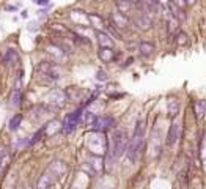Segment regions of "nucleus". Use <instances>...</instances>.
<instances>
[{
    "instance_id": "obj_26",
    "label": "nucleus",
    "mask_w": 206,
    "mask_h": 189,
    "mask_svg": "<svg viewBox=\"0 0 206 189\" xmlns=\"http://www.w3.org/2000/svg\"><path fill=\"white\" fill-rule=\"evenodd\" d=\"M96 79H98V80H102V82H106V80H107V74H106L104 71H98V73H96Z\"/></svg>"
},
{
    "instance_id": "obj_20",
    "label": "nucleus",
    "mask_w": 206,
    "mask_h": 189,
    "mask_svg": "<svg viewBox=\"0 0 206 189\" xmlns=\"http://www.w3.org/2000/svg\"><path fill=\"white\" fill-rule=\"evenodd\" d=\"M10 162V153H8V148L2 147L0 148V167H7Z\"/></svg>"
},
{
    "instance_id": "obj_4",
    "label": "nucleus",
    "mask_w": 206,
    "mask_h": 189,
    "mask_svg": "<svg viewBox=\"0 0 206 189\" xmlns=\"http://www.w3.org/2000/svg\"><path fill=\"white\" fill-rule=\"evenodd\" d=\"M87 145H88L90 151L96 156L104 154L107 150V142H106V137L102 132H91L87 139Z\"/></svg>"
},
{
    "instance_id": "obj_15",
    "label": "nucleus",
    "mask_w": 206,
    "mask_h": 189,
    "mask_svg": "<svg viewBox=\"0 0 206 189\" xmlns=\"http://www.w3.org/2000/svg\"><path fill=\"white\" fill-rule=\"evenodd\" d=\"M19 103H21V90H19V88H14V90L11 91V94H10L8 104H10L11 107H16V106H19Z\"/></svg>"
},
{
    "instance_id": "obj_25",
    "label": "nucleus",
    "mask_w": 206,
    "mask_h": 189,
    "mask_svg": "<svg viewBox=\"0 0 206 189\" xmlns=\"http://www.w3.org/2000/svg\"><path fill=\"white\" fill-rule=\"evenodd\" d=\"M186 41H187V36H186V33L179 32V33H178V40H176V43H178L179 46H182V44H184Z\"/></svg>"
},
{
    "instance_id": "obj_23",
    "label": "nucleus",
    "mask_w": 206,
    "mask_h": 189,
    "mask_svg": "<svg viewBox=\"0 0 206 189\" xmlns=\"http://www.w3.org/2000/svg\"><path fill=\"white\" fill-rule=\"evenodd\" d=\"M117 7H118L120 13L124 14L126 11H129V10L134 7V3H132V2H117Z\"/></svg>"
},
{
    "instance_id": "obj_24",
    "label": "nucleus",
    "mask_w": 206,
    "mask_h": 189,
    "mask_svg": "<svg viewBox=\"0 0 206 189\" xmlns=\"http://www.w3.org/2000/svg\"><path fill=\"white\" fill-rule=\"evenodd\" d=\"M178 111H179L178 103H176V101H170V103H168V112H170V115L175 117V115L178 114Z\"/></svg>"
},
{
    "instance_id": "obj_19",
    "label": "nucleus",
    "mask_w": 206,
    "mask_h": 189,
    "mask_svg": "<svg viewBox=\"0 0 206 189\" xmlns=\"http://www.w3.org/2000/svg\"><path fill=\"white\" fill-rule=\"evenodd\" d=\"M139 51H140V54H142L143 57H148V55H151V54H153L154 46H153L151 43H140Z\"/></svg>"
},
{
    "instance_id": "obj_10",
    "label": "nucleus",
    "mask_w": 206,
    "mask_h": 189,
    "mask_svg": "<svg viewBox=\"0 0 206 189\" xmlns=\"http://www.w3.org/2000/svg\"><path fill=\"white\" fill-rule=\"evenodd\" d=\"M47 172L52 178H60L66 173V165L60 161H55V162H50V165L47 167Z\"/></svg>"
},
{
    "instance_id": "obj_2",
    "label": "nucleus",
    "mask_w": 206,
    "mask_h": 189,
    "mask_svg": "<svg viewBox=\"0 0 206 189\" xmlns=\"http://www.w3.org/2000/svg\"><path fill=\"white\" fill-rule=\"evenodd\" d=\"M36 74H38V80L46 85H52L60 79V69L54 62H41L36 66Z\"/></svg>"
},
{
    "instance_id": "obj_16",
    "label": "nucleus",
    "mask_w": 206,
    "mask_h": 189,
    "mask_svg": "<svg viewBox=\"0 0 206 189\" xmlns=\"http://www.w3.org/2000/svg\"><path fill=\"white\" fill-rule=\"evenodd\" d=\"M47 52H49L50 55H54V60H55V62H60V60L65 57V52H63L60 47H57L55 44L49 46V47H47Z\"/></svg>"
},
{
    "instance_id": "obj_28",
    "label": "nucleus",
    "mask_w": 206,
    "mask_h": 189,
    "mask_svg": "<svg viewBox=\"0 0 206 189\" xmlns=\"http://www.w3.org/2000/svg\"><path fill=\"white\" fill-rule=\"evenodd\" d=\"M36 3L38 5H47V2H40V0H36Z\"/></svg>"
},
{
    "instance_id": "obj_6",
    "label": "nucleus",
    "mask_w": 206,
    "mask_h": 189,
    "mask_svg": "<svg viewBox=\"0 0 206 189\" xmlns=\"http://www.w3.org/2000/svg\"><path fill=\"white\" fill-rule=\"evenodd\" d=\"M115 125V120L112 117H107V115H94L93 122H91V128L94 129V132H104L110 128H114Z\"/></svg>"
},
{
    "instance_id": "obj_14",
    "label": "nucleus",
    "mask_w": 206,
    "mask_h": 189,
    "mask_svg": "<svg viewBox=\"0 0 206 189\" xmlns=\"http://www.w3.org/2000/svg\"><path fill=\"white\" fill-rule=\"evenodd\" d=\"M178 137H179V123H173L170 131H168V136H167V145L173 147L176 143Z\"/></svg>"
},
{
    "instance_id": "obj_13",
    "label": "nucleus",
    "mask_w": 206,
    "mask_h": 189,
    "mask_svg": "<svg viewBox=\"0 0 206 189\" xmlns=\"http://www.w3.org/2000/svg\"><path fill=\"white\" fill-rule=\"evenodd\" d=\"M52 183H54V178L49 175V172L46 170L36 181V189H52Z\"/></svg>"
},
{
    "instance_id": "obj_18",
    "label": "nucleus",
    "mask_w": 206,
    "mask_h": 189,
    "mask_svg": "<svg viewBox=\"0 0 206 189\" xmlns=\"http://www.w3.org/2000/svg\"><path fill=\"white\" fill-rule=\"evenodd\" d=\"M99 58L102 62H112L115 58V52L112 49H101L99 51Z\"/></svg>"
},
{
    "instance_id": "obj_7",
    "label": "nucleus",
    "mask_w": 206,
    "mask_h": 189,
    "mask_svg": "<svg viewBox=\"0 0 206 189\" xmlns=\"http://www.w3.org/2000/svg\"><path fill=\"white\" fill-rule=\"evenodd\" d=\"M82 112H83V107L74 111L72 114H69V115L65 118L63 131H65L66 134H69V132H72V131L76 129V126H77V123H79V120H80V117H82Z\"/></svg>"
},
{
    "instance_id": "obj_9",
    "label": "nucleus",
    "mask_w": 206,
    "mask_h": 189,
    "mask_svg": "<svg viewBox=\"0 0 206 189\" xmlns=\"http://www.w3.org/2000/svg\"><path fill=\"white\" fill-rule=\"evenodd\" d=\"M65 96H66V100L77 103V101H82V100H83L85 90H83V88H79V87H69V88H66V91H65Z\"/></svg>"
},
{
    "instance_id": "obj_12",
    "label": "nucleus",
    "mask_w": 206,
    "mask_h": 189,
    "mask_svg": "<svg viewBox=\"0 0 206 189\" xmlns=\"http://www.w3.org/2000/svg\"><path fill=\"white\" fill-rule=\"evenodd\" d=\"M110 24H112L115 29H126L128 24H129V21H128V18H126L124 14H121L120 11H117V13L112 14V21H110Z\"/></svg>"
},
{
    "instance_id": "obj_22",
    "label": "nucleus",
    "mask_w": 206,
    "mask_h": 189,
    "mask_svg": "<svg viewBox=\"0 0 206 189\" xmlns=\"http://www.w3.org/2000/svg\"><path fill=\"white\" fill-rule=\"evenodd\" d=\"M16 60H18L16 51H13V49H8V51H7V54H5V57H3V62H5L7 65H13Z\"/></svg>"
},
{
    "instance_id": "obj_5",
    "label": "nucleus",
    "mask_w": 206,
    "mask_h": 189,
    "mask_svg": "<svg viewBox=\"0 0 206 189\" xmlns=\"http://www.w3.org/2000/svg\"><path fill=\"white\" fill-rule=\"evenodd\" d=\"M65 104H66L65 91L54 90L52 93L47 94V98H46V107H47V111H58V109L65 107Z\"/></svg>"
},
{
    "instance_id": "obj_1",
    "label": "nucleus",
    "mask_w": 206,
    "mask_h": 189,
    "mask_svg": "<svg viewBox=\"0 0 206 189\" xmlns=\"http://www.w3.org/2000/svg\"><path fill=\"white\" fill-rule=\"evenodd\" d=\"M143 139H145V122L140 120V122H137L134 134H132V139H131V142L128 145V158H129L131 162L137 161L139 153H140L142 145H143Z\"/></svg>"
},
{
    "instance_id": "obj_27",
    "label": "nucleus",
    "mask_w": 206,
    "mask_h": 189,
    "mask_svg": "<svg viewBox=\"0 0 206 189\" xmlns=\"http://www.w3.org/2000/svg\"><path fill=\"white\" fill-rule=\"evenodd\" d=\"M7 10H8V11H13V10H14V11H16L18 7H13V5H11V7H7Z\"/></svg>"
},
{
    "instance_id": "obj_17",
    "label": "nucleus",
    "mask_w": 206,
    "mask_h": 189,
    "mask_svg": "<svg viewBox=\"0 0 206 189\" xmlns=\"http://www.w3.org/2000/svg\"><path fill=\"white\" fill-rule=\"evenodd\" d=\"M206 115V101H197L195 103V117L201 120Z\"/></svg>"
},
{
    "instance_id": "obj_3",
    "label": "nucleus",
    "mask_w": 206,
    "mask_h": 189,
    "mask_svg": "<svg viewBox=\"0 0 206 189\" xmlns=\"http://www.w3.org/2000/svg\"><path fill=\"white\" fill-rule=\"evenodd\" d=\"M128 148V137H126V132L121 131V129H117L112 136V142H110V150H109V154H110V161H115L118 159Z\"/></svg>"
},
{
    "instance_id": "obj_11",
    "label": "nucleus",
    "mask_w": 206,
    "mask_h": 189,
    "mask_svg": "<svg viewBox=\"0 0 206 189\" xmlns=\"http://www.w3.org/2000/svg\"><path fill=\"white\" fill-rule=\"evenodd\" d=\"M96 36H98V43L101 44V49H112L114 41H112V38H110L109 33L98 30V32H96Z\"/></svg>"
},
{
    "instance_id": "obj_21",
    "label": "nucleus",
    "mask_w": 206,
    "mask_h": 189,
    "mask_svg": "<svg viewBox=\"0 0 206 189\" xmlns=\"http://www.w3.org/2000/svg\"><path fill=\"white\" fill-rule=\"evenodd\" d=\"M21 122H22V115H21V114H14V117H11V120H10V123H8L10 131H16V129L19 128Z\"/></svg>"
},
{
    "instance_id": "obj_8",
    "label": "nucleus",
    "mask_w": 206,
    "mask_h": 189,
    "mask_svg": "<svg viewBox=\"0 0 206 189\" xmlns=\"http://www.w3.org/2000/svg\"><path fill=\"white\" fill-rule=\"evenodd\" d=\"M132 22H134V25H135L137 29H140V30H146V29L151 27V18H150L145 11H142V10H137V11L132 14Z\"/></svg>"
}]
</instances>
